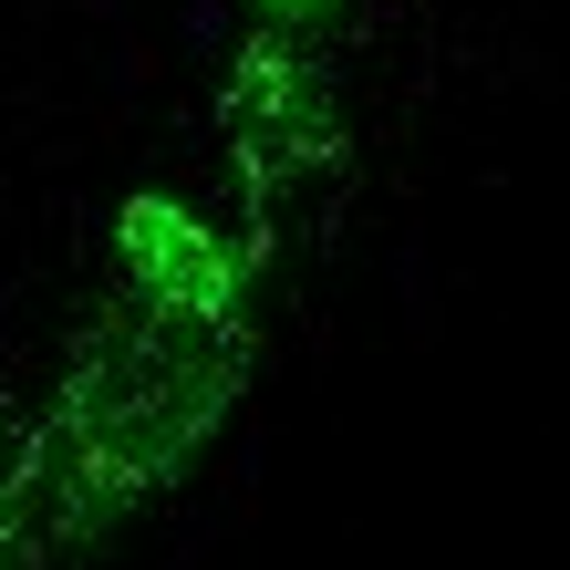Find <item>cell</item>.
Returning <instances> with one entry per match:
<instances>
[{
    "label": "cell",
    "mask_w": 570,
    "mask_h": 570,
    "mask_svg": "<svg viewBox=\"0 0 570 570\" xmlns=\"http://www.w3.org/2000/svg\"><path fill=\"white\" fill-rule=\"evenodd\" d=\"M21 498H31V478H21V456H0V550H11V529H21Z\"/></svg>",
    "instance_id": "cell-1"
}]
</instances>
